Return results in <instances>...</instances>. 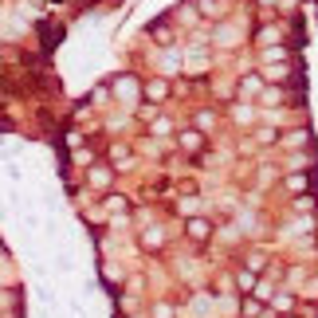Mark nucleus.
<instances>
[{"label":"nucleus","mask_w":318,"mask_h":318,"mask_svg":"<svg viewBox=\"0 0 318 318\" xmlns=\"http://www.w3.org/2000/svg\"><path fill=\"white\" fill-rule=\"evenodd\" d=\"M189 232H193V240H205V236H209L212 228L205 224V220H193V224H189Z\"/></svg>","instance_id":"obj_1"},{"label":"nucleus","mask_w":318,"mask_h":318,"mask_svg":"<svg viewBox=\"0 0 318 318\" xmlns=\"http://www.w3.org/2000/svg\"><path fill=\"white\" fill-rule=\"evenodd\" d=\"M181 146H185V150H197V146H201V134H185Z\"/></svg>","instance_id":"obj_2"},{"label":"nucleus","mask_w":318,"mask_h":318,"mask_svg":"<svg viewBox=\"0 0 318 318\" xmlns=\"http://www.w3.org/2000/svg\"><path fill=\"white\" fill-rule=\"evenodd\" d=\"M91 181H95V185H106V181H110V173H106V169H95V173H91Z\"/></svg>","instance_id":"obj_3"},{"label":"nucleus","mask_w":318,"mask_h":318,"mask_svg":"<svg viewBox=\"0 0 318 318\" xmlns=\"http://www.w3.org/2000/svg\"><path fill=\"white\" fill-rule=\"evenodd\" d=\"M275 307L279 311H291V295H275Z\"/></svg>","instance_id":"obj_4"}]
</instances>
